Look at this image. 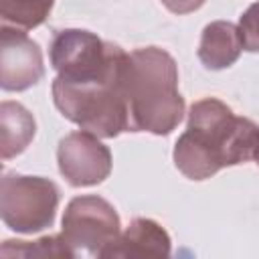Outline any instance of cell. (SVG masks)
<instances>
[{
    "label": "cell",
    "instance_id": "obj_15",
    "mask_svg": "<svg viewBox=\"0 0 259 259\" xmlns=\"http://www.w3.org/2000/svg\"><path fill=\"white\" fill-rule=\"evenodd\" d=\"M206 0H162V4L174 14H190L198 10Z\"/></svg>",
    "mask_w": 259,
    "mask_h": 259
},
{
    "label": "cell",
    "instance_id": "obj_13",
    "mask_svg": "<svg viewBox=\"0 0 259 259\" xmlns=\"http://www.w3.org/2000/svg\"><path fill=\"white\" fill-rule=\"evenodd\" d=\"M53 4L55 0H0L2 24L32 30L49 18Z\"/></svg>",
    "mask_w": 259,
    "mask_h": 259
},
{
    "label": "cell",
    "instance_id": "obj_2",
    "mask_svg": "<svg viewBox=\"0 0 259 259\" xmlns=\"http://www.w3.org/2000/svg\"><path fill=\"white\" fill-rule=\"evenodd\" d=\"M123 89L130 111V132L154 136L172 134L184 117V97L178 91V65L160 47L127 53Z\"/></svg>",
    "mask_w": 259,
    "mask_h": 259
},
{
    "label": "cell",
    "instance_id": "obj_16",
    "mask_svg": "<svg viewBox=\"0 0 259 259\" xmlns=\"http://www.w3.org/2000/svg\"><path fill=\"white\" fill-rule=\"evenodd\" d=\"M255 162H257V164H259V158H257V160H255Z\"/></svg>",
    "mask_w": 259,
    "mask_h": 259
},
{
    "label": "cell",
    "instance_id": "obj_3",
    "mask_svg": "<svg viewBox=\"0 0 259 259\" xmlns=\"http://www.w3.org/2000/svg\"><path fill=\"white\" fill-rule=\"evenodd\" d=\"M123 65L113 77L97 83L73 85L55 77L51 91L53 101L63 117L99 138H115L121 132H130Z\"/></svg>",
    "mask_w": 259,
    "mask_h": 259
},
{
    "label": "cell",
    "instance_id": "obj_6",
    "mask_svg": "<svg viewBox=\"0 0 259 259\" xmlns=\"http://www.w3.org/2000/svg\"><path fill=\"white\" fill-rule=\"evenodd\" d=\"M119 233V214L105 198L85 194L69 200L63 214L61 235L77 255L87 253L91 257H101V251L111 245Z\"/></svg>",
    "mask_w": 259,
    "mask_h": 259
},
{
    "label": "cell",
    "instance_id": "obj_10",
    "mask_svg": "<svg viewBox=\"0 0 259 259\" xmlns=\"http://www.w3.org/2000/svg\"><path fill=\"white\" fill-rule=\"evenodd\" d=\"M243 51L239 26L229 20H212L204 26L198 42V61L204 69L221 71L237 63Z\"/></svg>",
    "mask_w": 259,
    "mask_h": 259
},
{
    "label": "cell",
    "instance_id": "obj_7",
    "mask_svg": "<svg viewBox=\"0 0 259 259\" xmlns=\"http://www.w3.org/2000/svg\"><path fill=\"white\" fill-rule=\"evenodd\" d=\"M57 162L63 178L75 188L95 186L111 172L109 148L87 130L71 132L59 142Z\"/></svg>",
    "mask_w": 259,
    "mask_h": 259
},
{
    "label": "cell",
    "instance_id": "obj_8",
    "mask_svg": "<svg viewBox=\"0 0 259 259\" xmlns=\"http://www.w3.org/2000/svg\"><path fill=\"white\" fill-rule=\"evenodd\" d=\"M45 77L42 51L22 28L2 24L0 28V87L4 91H26Z\"/></svg>",
    "mask_w": 259,
    "mask_h": 259
},
{
    "label": "cell",
    "instance_id": "obj_4",
    "mask_svg": "<svg viewBox=\"0 0 259 259\" xmlns=\"http://www.w3.org/2000/svg\"><path fill=\"white\" fill-rule=\"evenodd\" d=\"M127 53L107 40H101L95 32L83 28H63L57 30L51 47L49 59L57 77L65 83L85 85L97 83L113 77Z\"/></svg>",
    "mask_w": 259,
    "mask_h": 259
},
{
    "label": "cell",
    "instance_id": "obj_14",
    "mask_svg": "<svg viewBox=\"0 0 259 259\" xmlns=\"http://www.w3.org/2000/svg\"><path fill=\"white\" fill-rule=\"evenodd\" d=\"M239 32L243 49L249 53H259V0L253 2L239 18Z\"/></svg>",
    "mask_w": 259,
    "mask_h": 259
},
{
    "label": "cell",
    "instance_id": "obj_5",
    "mask_svg": "<svg viewBox=\"0 0 259 259\" xmlns=\"http://www.w3.org/2000/svg\"><path fill=\"white\" fill-rule=\"evenodd\" d=\"M61 192L42 176L6 172L0 182V214L4 225L22 235L40 233L53 227Z\"/></svg>",
    "mask_w": 259,
    "mask_h": 259
},
{
    "label": "cell",
    "instance_id": "obj_12",
    "mask_svg": "<svg viewBox=\"0 0 259 259\" xmlns=\"http://www.w3.org/2000/svg\"><path fill=\"white\" fill-rule=\"evenodd\" d=\"M0 255L2 257H26V259H30V257H65V259L77 257V253L65 241L63 235H47L36 241L8 239L2 243Z\"/></svg>",
    "mask_w": 259,
    "mask_h": 259
},
{
    "label": "cell",
    "instance_id": "obj_1",
    "mask_svg": "<svg viewBox=\"0 0 259 259\" xmlns=\"http://www.w3.org/2000/svg\"><path fill=\"white\" fill-rule=\"evenodd\" d=\"M172 158L186 178L206 180L227 166L259 158V123L237 115L217 97L198 99L190 105Z\"/></svg>",
    "mask_w": 259,
    "mask_h": 259
},
{
    "label": "cell",
    "instance_id": "obj_9",
    "mask_svg": "<svg viewBox=\"0 0 259 259\" xmlns=\"http://www.w3.org/2000/svg\"><path fill=\"white\" fill-rule=\"evenodd\" d=\"M172 253L170 235L162 225L152 219L138 217L134 219L119 237L101 251V257H168Z\"/></svg>",
    "mask_w": 259,
    "mask_h": 259
},
{
    "label": "cell",
    "instance_id": "obj_11",
    "mask_svg": "<svg viewBox=\"0 0 259 259\" xmlns=\"http://www.w3.org/2000/svg\"><path fill=\"white\" fill-rule=\"evenodd\" d=\"M36 134L32 113L18 101H2L0 105V152L2 160L22 154Z\"/></svg>",
    "mask_w": 259,
    "mask_h": 259
}]
</instances>
